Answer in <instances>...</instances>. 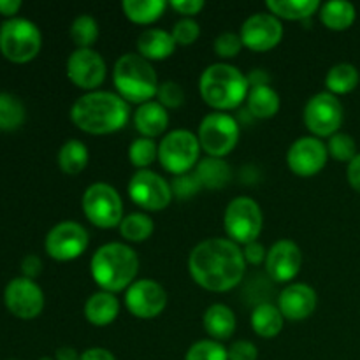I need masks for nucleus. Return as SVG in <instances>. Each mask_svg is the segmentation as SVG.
Instances as JSON below:
<instances>
[{
	"mask_svg": "<svg viewBox=\"0 0 360 360\" xmlns=\"http://www.w3.org/2000/svg\"><path fill=\"white\" fill-rule=\"evenodd\" d=\"M188 269L197 285L211 292H227L243 280L246 260L231 239L211 238L192 250Z\"/></svg>",
	"mask_w": 360,
	"mask_h": 360,
	"instance_id": "nucleus-1",
	"label": "nucleus"
},
{
	"mask_svg": "<svg viewBox=\"0 0 360 360\" xmlns=\"http://www.w3.org/2000/svg\"><path fill=\"white\" fill-rule=\"evenodd\" d=\"M129 112V104L120 95L90 91L74 102L70 120L77 129L88 134H111L125 125Z\"/></svg>",
	"mask_w": 360,
	"mask_h": 360,
	"instance_id": "nucleus-2",
	"label": "nucleus"
},
{
	"mask_svg": "<svg viewBox=\"0 0 360 360\" xmlns=\"http://www.w3.org/2000/svg\"><path fill=\"white\" fill-rule=\"evenodd\" d=\"M91 276L105 292H122L136 280L139 259L130 246L123 243H108L91 257Z\"/></svg>",
	"mask_w": 360,
	"mask_h": 360,
	"instance_id": "nucleus-3",
	"label": "nucleus"
},
{
	"mask_svg": "<svg viewBox=\"0 0 360 360\" xmlns=\"http://www.w3.org/2000/svg\"><path fill=\"white\" fill-rule=\"evenodd\" d=\"M200 95L214 109H234L248 97L245 74L229 63H213L200 76Z\"/></svg>",
	"mask_w": 360,
	"mask_h": 360,
	"instance_id": "nucleus-4",
	"label": "nucleus"
},
{
	"mask_svg": "<svg viewBox=\"0 0 360 360\" xmlns=\"http://www.w3.org/2000/svg\"><path fill=\"white\" fill-rule=\"evenodd\" d=\"M116 88L120 91V97L129 102H150L157 95L158 79L153 65L150 60L136 53H127L120 56L115 63V72H112Z\"/></svg>",
	"mask_w": 360,
	"mask_h": 360,
	"instance_id": "nucleus-5",
	"label": "nucleus"
},
{
	"mask_svg": "<svg viewBox=\"0 0 360 360\" xmlns=\"http://www.w3.org/2000/svg\"><path fill=\"white\" fill-rule=\"evenodd\" d=\"M42 46L41 30L27 18H9L0 25V53L9 62L27 63Z\"/></svg>",
	"mask_w": 360,
	"mask_h": 360,
	"instance_id": "nucleus-6",
	"label": "nucleus"
},
{
	"mask_svg": "<svg viewBox=\"0 0 360 360\" xmlns=\"http://www.w3.org/2000/svg\"><path fill=\"white\" fill-rule=\"evenodd\" d=\"M262 211L250 197H238L225 210V231L236 245L255 243L262 232Z\"/></svg>",
	"mask_w": 360,
	"mask_h": 360,
	"instance_id": "nucleus-7",
	"label": "nucleus"
},
{
	"mask_svg": "<svg viewBox=\"0 0 360 360\" xmlns=\"http://www.w3.org/2000/svg\"><path fill=\"white\" fill-rule=\"evenodd\" d=\"M83 211L97 227H116L123 220L122 197L108 183H94L83 195Z\"/></svg>",
	"mask_w": 360,
	"mask_h": 360,
	"instance_id": "nucleus-8",
	"label": "nucleus"
},
{
	"mask_svg": "<svg viewBox=\"0 0 360 360\" xmlns=\"http://www.w3.org/2000/svg\"><path fill=\"white\" fill-rule=\"evenodd\" d=\"M199 137L190 130H172L162 139L158 146V158L162 165L172 174H186L199 158Z\"/></svg>",
	"mask_w": 360,
	"mask_h": 360,
	"instance_id": "nucleus-9",
	"label": "nucleus"
},
{
	"mask_svg": "<svg viewBox=\"0 0 360 360\" xmlns=\"http://www.w3.org/2000/svg\"><path fill=\"white\" fill-rule=\"evenodd\" d=\"M239 141V125L231 115L211 112L200 122L199 143L210 157L221 158L231 153Z\"/></svg>",
	"mask_w": 360,
	"mask_h": 360,
	"instance_id": "nucleus-10",
	"label": "nucleus"
},
{
	"mask_svg": "<svg viewBox=\"0 0 360 360\" xmlns=\"http://www.w3.org/2000/svg\"><path fill=\"white\" fill-rule=\"evenodd\" d=\"M343 104L329 91L313 95L304 108V123L315 136L330 137L343 125Z\"/></svg>",
	"mask_w": 360,
	"mask_h": 360,
	"instance_id": "nucleus-11",
	"label": "nucleus"
},
{
	"mask_svg": "<svg viewBox=\"0 0 360 360\" xmlns=\"http://www.w3.org/2000/svg\"><path fill=\"white\" fill-rule=\"evenodd\" d=\"M129 195L143 210L160 211L171 202L172 188L157 172L139 169L129 183Z\"/></svg>",
	"mask_w": 360,
	"mask_h": 360,
	"instance_id": "nucleus-12",
	"label": "nucleus"
},
{
	"mask_svg": "<svg viewBox=\"0 0 360 360\" xmlns=\"http://www.w3.org/2000/svg\"><path fill=\"white\" fill-rule=\"evenodd\" d=\"M44 246L51 259L60 260V262L74 260L86 250L88 232L77 221H60L48 232Z\"/></svg>",
	"mask_w": 360,
	"mask_h": 360,
	"instance_id": "nucleus-13",
	"label": "nucleus"
},
{
	"mask_svg": "<svg viewBox=\"0 0 360 360\" xmlns=\"http://www.w3.org/2000/svg\"><path fill=\"white\" fill-rule=\"evenodd\" d=\"M4 302L14 316L23 320L35 319L44 308V294L34 280L20 276L7 283Z\"/></svg>",
	"mask_w": 360,
	"mask_h": 360,
	"instance_id": "nucleus-14",
	"label": "nucleus"
},
{
	"mask_svg": "<svg viewBox=\"0 0 360 360\" xmlns=\"http://www.w3.org/2000/svg\"><path fill=\"white\" fill-rule=\"evenodd\" d=\"M125 304L134 316L153 319L165 309L167 294L164 287L153 280H137L127 288Z\"/></svg>",
	"mask_w": 360,
	"mask_h": 360,
	"instance_id": "nucleus-15",
	"label": "nucleus"
},
{
	"mask_svg": "<svg viewBox=\"0 0 360 360\" xmlns=\"http://www.w3.org/2000/svg\"><path fill=\"white\" fill-rule=\"evenodd\" d=\"M67 76L76 86L94 90L105 79V62L91 48H77L67 60Z\"/></svg>",
	"mask_w": 360,
	"mask_h": 360,
	"instance_id": "nucleus-16",
	"label": "nucleus"
},
{
	"mask_svg": "<svg viewBox=\"0 0 360 360\" xmlns=\"http://www.w3.org/2000/svg\"><path fill=\"white\" fill-rule=\"evenodd\" d=\"M239 37L246 48L253 51H267L281 41L283 25L274 14L257 13L243 23Z\"/></svg>",
	"mask_w": 360,
	"mask_h": 360,
	"instance_id": "nucleus-17",
	"label": "nucleus"
},
{
	"mask_svg": "<svg viewBox=\"0 0 360 360\" xmlns=\"http://www.w3.org/2000/svg\"><path fill=\"white\" fill-rule=\"evenodd\" d=\"M329 151L319 137H301L287 153L288 167L299 176H313L326 165Z\"/></svg>",
	"mask_w": 360,
	"mask_h": 360,
	"instance_id": "nucleus-18",
	"label": "nucleus"
},
{
	"mask_svg": "<svg viewBox=\"0 0 360 360\" xmlns=\"http://www.w3.org/2000/svg\"><path fill=\"white\" fill-rule=\"evenodd\" d=\"M302 264L301 248L294 241L281 239L274 243L266 257V269L274 281H290L297 276Z\"/></svg>",
	"mask_w": 360,
	"mask_h": 360,
	"instance_id": "nucleus-19",
	"label": "nucleus"
},
{
	"mask_svg": "<svg viewBox=\"0 0 360 360\" xmlns=\"http://www.w3.org/2000/svg\"><path fill=\"white\" fill-rule=\"evenodd\" d=\"M278 308L288 320L308 319L316 308V292L304 283L288 285L280 294Z\"/></svg>",
	"mask_w": 360,
	"mask_h": 360,
	"instance_id": "nucleus-20",
	"label": "nucleus"
},
{
	"mask_svg": "<svg viewBox=\"0 0 360 360\" xmlns=\"http://www.w3.org/2000/svg\"><path fill=\"white\" fill-rule=\"evenodd\" d=\"M120 313V302L111 292H95L84 304V316L91 326L104 327L115 322Z\"/></svg>",
	"mask_w": 360,
	"mask_h": 360,
	"instance_id": "nucleus-21",
	"label": "nucleus"
},
{
	"mask_svg": "<svg viewBox=\"0 0 360 360\" xmlns=\"http://www.w3.org/2000/svg\"><path fill=\"white\" fill-rule=\"evenodd\" d=\"M137 49L146 60H164L174 53L176 41L162 28H148L137 39Z\"/></svg>",
	"mask_w": 360,
	"mask_h": 360,
	"instance_id": "nucleus-22",
	"label": "nucleus"
},
{
	"mask_svg": "<svg viewBox=\"0 0 360 360\" xmlns=\"http://www.w3.org/2000/svg\"><path fill=\"white\" fill-rule=\"evenodd\" d=\"M134 123L144 137L151 139L155 136H160L167 129L169 115L160 102L150 101L137 108L136 115H134Z\"/></svg>",
	"mask_w": 360,
	"mask_h": 360,
	"instance_id": "nucleus-23",
	"label": "nucleus"
},
{
	"mask_svg": "<svg viewBox=\"0 0 360 360\" xmlns=\"http://www.w3.org/2000/svg\"><path fill=\"white\" fill-rule=\"evenodd\" d=\"M204 329L214 341H225L234 334L236 316L225 304H213L204 313Z\"/></svg>",
	"mask_w": 360,
	"mask_h": 360,
	"instance_id": "nucleus-24",
	"label": "nucleus"
},
{
	"mask_svg": "<svg viewBox=\"0 0 360 360\" xmlns=\"http://www.w3.org/2000/svg\"><path fill=\"white\" fill-rule=\"evenodd\" d=\"M357 11L352 2L345 0H330L320 6V20L330 30H347L354 25Z\"/></svg>",
	"mask_w": 360,
	"mask_h": 360,
	"instance_id": "nucleus-25",
	"label": "nucleus"
},
{
	"mask_svg": "<svg viewBox=\"0 0 360 360\" xmlns=\"http://www.w3.org/2000/svg\"><path fill=\"white\" fill-rule=\"evenodd\" d=\"M283 319L278 306L260 304L252 313V327L259 336L274 338L283 329Z\"/></svg>",
	"mask_w": 360,
	"mask_h": 360,
	"instance_id": "nucleus-26",
	"label": "nucleus"
},
{
	"mask_svg": "<svg viewBox=\"0 0 360 360\" xmlns=\"http://www.w3.org/2000/svg\"><path fill=\"white\" fill-rule=\"evenodd\" d=\"M359 81L360 74L357 67L352 65V63H336V65L330 67L329 72H327L326 86L327 90H329V94L343 95L355 90Z\"/></svg>",
	"mask_w": 360,
	"mask_h": 360,
	"instance_id": "nucleus-27",
	"label": "nucleus"
},
{
	"mask_svg": "<svg viewBox=\"0 0 360 360\" xmlns=\"http://www.w3.org/2000/svg\"><path fill=\"white\" fill-rule=\"evenodd\" d=\"M246 101H248V109L255 118H271L280 109V95L269 84L250 88Z\"/></svg>",
	"mask_w": 360,
	"mask_h": 360,
	"instance_id": "nucleus-28",
	"label": "nucleus"
},
{
	"mask_svg": "<svg viewBox=\"0 0 360 360\" xmlns=\"http://www.w3.org/2000/svg\"><path fill=\"white\" fill-rule=\"evenodd\" d=\"M267 7L276 18L306 20L320 9L319 0H267Z\"/></svg>",
	"mask_w": 360,
	"mask_h": 360,
	"instance_id": "nucleus-29",
	"label": "nucleus"
},
{
	"mask_svg": "<svg viewBox=\"0 0 360 360\" xmlns=\"http://www.w3.org/2000/svg\"><path fill=\"white\" fill-rule=\"evenodd\" d=\"M88 164V148L81 141L69 139L58 151V165L65 174H79Z\"/></svg>",
	"mask_w": 360,
	"mask_h": 360,
	"instance_id": "nucleus-30",
	"label": "nucleus"
},
{
	"mask_svg": "<svg viewBox=\"0 0 360 360\" xmlns=\"http://www.w3.org/2000/svg\"><path fill=\"white\" fill-rule=\"evenodd\" d=\"M123 13L136 23H151L158 20L165 9L164 0H123Z\"/></svg>",
	"mask_w": 360,
	"mask_h": 360,
	"instance_id": "nucleus-31",
	"label": "nucleus"
},
{
	"mask_svg": "<svg viewBox=\"0 0 360 360\" xmlns=\"http://www.w3.org/2000/svg\"><path fill=\"white\" fill-rule=\"evenodd\" d=\"M195 174L202 186L220 188V186L227 185L229 179H231V169H229V165L221 158L210 157L200 162Z\"/></svg>",
	"mask_w": 360,
	"mask_h": 360,
	"instance_id": "nucleus-32",
	"label": "nucleus"
},
{
	"mask_svg": "<svg viewBox=\"0 0 360 360\" xmlns=\"http://www.w3.org/2000/svg\"><path fill=\"white\" fill-rule=\"evenodd\" d=\"M25 116H27V111H25L23 102L16 95L2 91L0 94V130L11 132V130L20 129L25 122Z\"/></svg>",
	"mask_w": 360,
	"mask_h": 360,
	"instance_id": "nucleus-33",
	"label": "nucleus"
},
{
	"mask_svg": "<svg viewBox=\"0 0 360 360\" xmlns=\"http://www.w3.org/2000/svg\"><path fill=\"white\" fill-rule=\"evenodd\" d=\"M153 220L144 213H132L125 217L120 224V232L127 241L141 243L146 241L153 234Z\"/></svg>",
	"mask_w": 360,
	"mask_h": 360,
	"instance_id": "nucleus-34",
	"label": "nucleus"
},
{
	"mask_svg": "<svg viewBox=\"0 0 360 360\" xmlns=\"http://www.w3.org/2000/svg\"><path fill=\"white\" fill-rule=\"evenodd\" d=\"M70 37L79 48H90L98 37V25L90 14H81L70 25Z\"/></svg>",
	"mask_w": 360,
	"mask_h": 360,
	"instance_id": "nucleus-35",
	"label": "nucleus"
},
{
	"mask_svg": "<svg viewBox=\"0 0 360 360\" xmlns=\"http://www.w3.org/2000/svg\"><path fill=\"white\" fill-rule=\"evenodd\" d=\"M158 155V148L155 144L153 139L150 137H139V139L134 141L129 148V157L136 167L144 169L148 165L153 164V160Z\"/></svg>",
	"mask_w": 360,
	"mask_h": 360,
	"instance_id": "nucleus-36",
	"label": "nucleus"
},
{
	"mask_svg": "<svg viewBox=\"0 0 360 360\" xmlns=\"http://www.w3.org/2000/svg\"><path fill=\"white\" fill-rule=\"evenodd\" d=\"M327 151L333 158L340 162H348L350 164L355 157H357V144L355 139L348 134L338 132L329 137V144H327Z\"/></svg>",
	"mask_w": 360,
	"mask_h": 360,
	"instance_id": "nucleus-37",
	"label": "nucleus"
},
{
	"mask_svg": "<svg viewBox=\"0 0 360 360\" xmlns=\"http://www.w3.org/2000/svg\"><path fill=\"white\" fill-rule=\"evenodd\" d=\"M185 360H229L227 348L214 340L197 341L186 352Z\"/></svg>",
	"mask_w": 360,
	"mask_h": 360,
	"instance_id": "nucleus-38",
	"label": "nucleus"
},
{
	"mask_svg": "<svg viewBox=\"0 0 360 360\" xmlns=\"http://www.w3.org/2000/svg\"><path fill=\"white\" fill-rule=\"evenodd\" d=\"M172 37H174L176 44L181 46H190L199 39L200 35V27L195 20L192 18H183L172 28Z\"/></svg>",
	"mask_w": 360,
	"mask_h": 360,
	"instance_id": "nucleus-39",
	"label": "nucleus"
},
{
	"mask_svg": "<svg viewBox=\"0 0 360 360\" xmlns=\"http://www.w3.org/2000/svg\"><path fill=\"white\" fill-rule=\"evenodd\" d=\"M157 97L164 108H178L185 101V91L176 81H164L162 84H158Z\"/></svg>",
	"mask_w": 360,
	"mask_h": 360,
	"instance_id": "nucleus-40",
	"label": "nucleus"
},
{
	"mask_svg": "<svg viewBox=\"0 0 360 360\" xmlns=\"http://www.w3.org/2000/svg\"><path fill=\"white\" fill-rule=\"evenodd\" d=\"M241 37L234 34V32H224L214 41V51H217L218 56H224V58H232V56H236L241 51Z\"/></svg>",
	"mask_w": 360,
	"mask_h": 360,
	"instance_id": "nucleus-41",
	"label": "nucleus"
},
{
	"mask_svg": "<svg viewBox=\"0 0 360 360\" xmlns=\"http://www.w3.org/2000/svg\"><path fill=\"white\" fill-rule=\"evenodd\" d=\"M200 181L197 178V174H181L179 178H176L172 181V193H176L178 197H183V199H188L192 197L197 190L200 188Z\"/></svg>",
	"mask_w": 360,
	"mask_h": 360,
	"instance_id": "nucleus-42",
	"label": "nucleus"
},
{
	"mask_svg": "<svg viewBox=\"0 0 360 360\" xmlns=\"http://www.w3.org/2000/svg\"><path fill=\"white\" fill-rule=\"evenodd\" d=\"M227 354L229 360H257L259 357V350L250 341H236L231 345Z\"/></svg>",
	"mask_w": 360,
	"mask_h": 360,
	"instance_id": "nucleus-43",
	"label": "nucleus"
},
{
	"mask_svg": "<svg viewBox=\"0 0 360 360\" xmlns=\"http://www.w3.org/2000/svg\"><path fill=\"white\" fill-rule=\"evenodd\" d=\"M171 7L178 13L185 14V16H193V14L202 11L204 0H172Z\"/></svg>",
	"mask_w": 360,
	"mask_h": 360,
	"instance_id": "nucleus-44",
	"label": "nucleus"
},
{
	"mask_svg": "<svg viewBox=\"0 0 360 360\" xmlns=\"http://www.w3.org/2000/svg\"><path fill=\"white\" fill-rule=\"evenodd\" d=\"M21 271H23V276L28 280H34L41 274L42 271V260L37 255H27L21 260Z\"/></svg>",
	"mask_w": 360,
	"mask_h": 360,
	"instance_id": "nucleus-45",
	"label": "nucleus"
},
{
	"mask_svg": "<svg viewBox=\"0 0 360 360\" xmlns=\"http://www.w3.org/2000/svg\"><path fill=\"white\" fill-rule=\"evenodd\" d=\"M243 255H245L246 262L255 264L257 266V264H260L264 259H266L267 253H266V250H264V246L260 245V243L255 241V243H250V245H246Z\"/></svg>",
	"mask_w": 360,
	"mask_h": 360,
	"instance_id": "nucleus-46",
	"label": "nucleus"
},
{
	"mask_svg": "<svg viewBox=\"0 0 360 360\" xmlns=\"http://www.w3.org/2000/svg\"><path fill=\"white\" fill-rule=\"evenodd\" d=\"M347 178H348V183H350L352 188L357 190V192L360 193V153H357V157H355L354 160L348 164Z\"/></svg>",
	"mask_w": 360,
	"mask_h": 360,
	"instance_id": "nucleus-47",
	"label": "nucleus"
},
{
	"mask_svg": "<svg viewBox=\"0 0 360 360\" xmlns=\"http://www.w3.org/2000/svg\"><path fill=\"white\" fill-rule=\"evenodd\" d=\"M246 79H248V84L250 88H255V86H267L271 81V76L266 72V70L262 69H255L252 70V72L246 76Z\"/></svg>",
	"mask_w": 360,
	"mask_h": 360,
	"instance_id": "nucleus-48",
	"label": "nucleus"
},
{
	"mask_svg": "<svg viewBox=\"0 0 360 360\" xmlns=\"http://www.w3.org/2000/svg\"><path fill=\"white\" fill-rule=\"evenodd\" d=\"M79 360H116L115 355L105 348H90V350L83 352Z\"/></svg>",
	"mask_w": 360,
	"mask_h": 360,
	"instance_id": "nucleus-49",
	"label": "nucleus"
},
{
	"mask_svg": "<svg viewBox=\"0 0 360 360\" xmlns=\"http://www.w3.org/2000/svg\"><path fill=\"white\" fill-rule=\"evenodd\" d=\"M21 9V0H0V14L7 18H16L14 14Z\"/></svg>",
	"mask_w": 360,
	"mask_h": 360,
	"instance_id": "nucleus-50",
	"label": "nucleus"
},
{
	"mask_svg": "<svg viewBox=\"0 0 360 360\" xmlns=\"http://www.w3.org/2000/svg\"><path fill=\"white\" fill-rule=\"evenodd\" d=\"M81 355L70 347H60L55 354V360H79Z\"/></svg>",
	"mask_w": 360,
	"mask_h": 360,
	"instance_id": "nucleus-51",
	"label": "nucleus"
},
{
	"mask_svg": "<svg viewBox=\"0 0 360 360\" xmlns=\"http://www.w3.org/2000/svg\"><path fill=\"white\" fill-rule=\"evenodd\" d=\"M39 360H55V359H51V357H41Z\"/></svg>",
	"mask_w": 360,
	"mask_h": 360,
	"instance_id": "nucleus-52",
	"label": "nucleus"
}]
</instances>
